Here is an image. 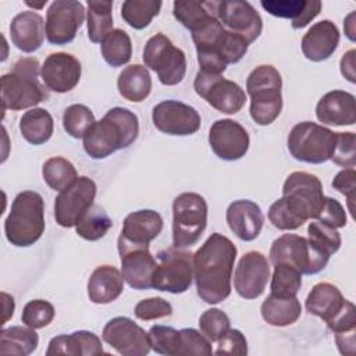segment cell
<instances>
[{
    "label": "cell",
    "instance_id": "obj_8",
    "mask_svg": "<svg viewBox=\"0 0 356 356\" xmlns=\"http://www.w3.org/2000/svg\"><path fill=\"white\" fill-rule=\"evenodd\" d=\"M323 184L314 174L306 171L291 172L282 186V203L302 224L316 220L324 203Z\"/></svg>",
    "mask_w": 356,
    "mask_h": 356
},
{
    "label": "cell",
    "instance_id": "obj_21",
    "mask_svg": "<svg viewBox=\"0 0 356 356\" xmlns=\"http://www.w3.org/2000/svg\"><path fill=\"white\" fill-rule=\"evenodd\" d=\"M163 229V217L156 210L145 209L129 213L117 241L118 250L128 248H149V243Z\"/></svg>",
    "mask_w": 356,
    "mask_h": 356
},
{
    "label": "cell",
    "instance_id": "obj_34",
    "mask_svg": "<svg viewBox=\"0 0 356 356\" xmlns=\"http://www.w3.org/2000/svg\"><path fill=\"white\" fill-rule=\"evenodd\" d=\"M54 129L51 114L40 107H33L25 111L19 120V131L22 138L31 145L46 143Z\"/></svg>",
    "mask_w": 356,
    "mask_h": 356
},
{
    "label": "cell",
    "instance_id": "obj_56",
    "mask_svg": "<svg viewBox=\"0 0 356 356\" xmlns=\"http://www.w3.org/2000/svg\"><path fill=\"white\" fill-rule=\"evenodd\" d=\"M355 332L356 331L335 334V342H337V346H338V349L342 355H348V356L355 355V345H356Z\"/></svg>",
    "mask_w": 356,
    "mask_h": 356
},
{
    "label": "cell",
    "instance_id": "obj_48",
    "mask_svg": "<svg viewBox=\"0 0 356 356\" xmlns=\"http://www.w3.org/2000/svg\"><path fill=\"white\" fill-rule=\"evenodd\" d=\"M181 335V348L179 356H191V355H200V356H211V342L200 334L195 328H182L179 330Z\"/></svg>",
    "mask_w": 356,
    "mask_h": 356
},
{
    "label": "cell",
    "instance_id": "obj_4",
    "mask_svg": "<svg viewBox=\"0 0 356 356\" xmlns=\"http://www.w3.org/2000/svg\"><path fill=\"white\" fill-rule=\"evenodd\" d=\"M38 76L39 61L33 57L19 58L0 79L3 111L24 110L44 102L49 93Z\"/></svg>",
    "mask_w": 356,
    "mask_h": 356
},
{
    "label": "cell",
    "instance_id": "obj_41",
    "mask_svg": "<svg viewBox=\"0 0 356 356\" xmlns=\"http://www.w3.org/2000/svg\"><path fill=\"white\" fill-rule=\"evenodd\" d=\"M113 227V221L103 207L92 204L75 225L76 234L86 241H99Z\"/></svg>",
    "mask_w": 356,
    "mask_h": 356
},
{
    "label": "cell",
    "instance_id": "obj_18",
    "mask_svg": "<svg viewBox=\"0 0 356 356\" xmlns=\"http://www.w3.org/2000/svg\"><path fill=\"white\" fill-rule=\"evenodd\" d=\"M153 125L163 134L186 136L199 131L202 118L197 110L178 100H164L153 107Z\"/></svg>",
    "mask_w": 356,
    "mask_h": 356
},
{
    "label": "cell",
    "instance_id": "obj_53",
    "mask_svg": "<svg viewBox=\"0 0 356 356\" xmlns=\"http://www.w3.org/2000/svg\"><path fill=\"white\" fill-rule=\"evenodd\" d=\"M332 186L346 196L348 209L353 216V202L356 196V171L355 168H345L339 171L332 179Z\"/></svg>",
    "mask_w": 356,
    "mask_h": 356
},
{
    "label": "cell",
    "instance_id": "obj_33",
    "mask_svg": "<svg viewBox=\"0 0 356 356\" xmlns=\"http://www.w3.org/2000/svg\"><path fill=\"white\" fill-rule=\"evenodd\" d=\"M260 313L267 324L273 327H286L298 321L302 313V305L296 296L281 298L270 293L261 303Z\"/></svg>",
    "mask_w": 356,
    "mask_h": 356
},
{
    "label": "cell",
    "instance_id": "obj_50",
    "mask_svg": "<svg viewBox=\"0 0 356 356\" xmlns=\"http://www.w3.org/2000/svg\"><path fill=\"white\" fill-rule=\"evenodd\" d=\"M134 312L139 320L150 321V320H157V318L171 316L172 306L165 299L156 296V298L142 299L140 302H138Z\"/></svg>",
    "mask_w": 356,
    "mask_h": 356
},
{
    "label": "cell",
    "instance_id": "obj_51",
    "mask_svg": "<svg viewBox=\"0 0 356 356\" xmlns=\"http://www.w3.org/2000/svg\"><path fill=\"white\" fill-rule=\"evenodd\" d=\"M316 220L332 228H342L346 225L348 217L343 206L337 199L325 196L323 207L318 211Z\"/></svg>",
    "mask_w": 356,
    "mask_h": 356
},
{
    "label": "cell",
    "instance_id": "obj_24",
    "mask_svg": "<svg viewBox=\"0 0 356 356\" xmlns=\"http://www.w3.org/2000/svg\"><path fill=\"white\" fill-rule=\"evenodd\" d=\"M225 218L235 236L245 242L254 241L264 224V216L260 206L249 199L234 200L227 209Z\"/></svg>",
    "mask_w": 356,
    "mask_h": 356
},
{
    "label": "cell",
    "instance_id": "obj_52",
    "mask_svg": "<svg viewBox=\"0 0 356 356\" xmlns=\"http://www.w3.org/2000/svg\"><path fill=\"white\" fill-rule=\"evenodd\" d=\"M216 355H239L245 356L248 353V342L245 335L239 330H231L217 342Z\"/></svg>",
    "mask_w": 356,
    "mask_h": 356
},
{
    "label": "cell",
    "instance_id": "obj_40",
    "mask_svg": "<svg viewBox=\"0 0 356 356\" xmlns=\"http://www.w3.org/2000/svg\"><path fill=\"white\" fill-rule=\"evenodd\" d=\"M161 6L159 0H125L121 6V17L131 28L145 29L159 15Z\"/></svg>",
    "mask_w": 356,
    "mask_h": 356
},
{
    "label": "cell",
    "instance_id": "obj_20",
    "mask_svg": "<svg viewBox=\"0 0 356 356\" xmlns=\"http://www.w3.org/2000/svg\"><path fill=\"white\" fill-rule=\"evenodd\" d=\"M249 134L238 122L231 118L217 120L209 131V145L214 154L225 161L242 159L249 149Z\"/></svg>",
    "mask_w": 356,
    "mask_h": 356
},
{
    "label": "cell",
    "instance_id": "obj_54",
    "mask_svg": "<svg viewBox=\"0 0 356 356\" xmlns=\"http://www.w3.org/2000/svg\"><path fill=\"white\" fill-rule=\"evenodd\" d=\"M356 309L355 305L348 300L345 307L338 313L331 321L327 323V327L334 332V334H343V332H350L356 331Z\"/></svg>",
    "mask_w": 356,
    "mask_h": 356
},
{
    "label": "cell",
    "instance_id": "obj_27",
    "mask_svg": "<svg viewBox=\"0 0 356 356\" xmlns=\"http://www.w3.org/2000/svg\"><path fill=\"white\" fill-rule=\"evenodd\" d=\"M316 117L327 125H353L356 122L355 96L345 90L325 93L316 106Z\"/></svg>",
    "mask_w": 356,
    "mask_h": 356
},
{
    "label": "cell",
    "instance_id": "obj_19",
    "mask_svg": "<svg viewBox=\"0 0 356 356\" xmlns=\"http://www.w3.org/2000/svg\"><path fill=\"white\" fill-rule=\"evenodd\" d=\"M270 280V264L267 257L257 250L246 252L238 261L234 275L236 293L243 299L259 298Z\"/></svg>",
    "mask_w": 356,
    "mask_h": 356
},
{
    "label": "cell",
    "instance_id": "obj_26",
    "mask_svg": "<svg viewBox=\"0 0 356 356\" xmlns=\"http://www.w3.org/2000/svg\"><path fill=\"white\" fill-rule=\"evenodd\" d=\"M46 22L40 14L28 10L17 14L10 24V36L13 44L24 51H36L44 40Z\"/></svg>",
    "mask_w": 356,
    "mask_h": 356
},
{
    "label": "cell",
    "instance_id": "obj_32",
    "mask_svg": "<svg viewBox=\"0 0 356 356\" xmlns=\"http://www.w3.org/2000/svg\"><path fill=\"white\" fill-rule=\"evenodd\" d=\"M117 88L125 100L139 103L150 95L152 76L145 65L131 64L120 72Z\"/></svg>",
    "mask_w": 356,
    "mask_h": 356
},
{
    "label": "cell",
    "instance_id": "obj_35",
    "mask_svg": "<svg viewBox=\"0 0 356 356\" xmlns=\"http://www.w3.org/2000/svg\"><path fill=\"white\" fill-rule=\"evenodd\" d=\"M39 345V335L32 327L13 325L0 334V355L26 356Z\"/></svg>",
    "mask_w": 356,
    "mask_h": 356
},
{
    "label": "cell",
    "instance_id": "obj_28",
    "mask_svg": "<svg viewBox=\"0 0 356 356\" xmlns=\"http://www.w3.org/2000/svg\"><path fill=\"white\" fill-rule=\"evenodd\" d=\"M260 6L274 17L291 19L292 28L302 29L320 14L323 3L320 0H261Z\"/></svg>",
    "mask_w": 356,
    "mask_h": 356
},
{
    "label": "cell",
    "instance_id": "obj_12",
    "mask_svg": "<svg viewBox=\"0 0 356 356\" xmlns=\"http://www.w3.org/2000/svg\"><path fill=\"white\" fill-rule=\"evenodd\" d=\"M157 260L153 288L170 293L186 292L193 280V253L172 246L160 250Z\"/></svg>",
    "mask_w": 356,
    "mask_h": 356
},
{
    "label": "cell",
    "instance_id": "obj_37",
    "mask_svg": "<svg viewBox=\"0 0 356 356\" xmlns=\"http://www.w3.org/2000/svg\"><path fill=\"white\" fill-rule=\"evenodd\" d=\"M88 38L102 43L113 31V1L88 0Z\"/></svg>",
    "mask_w": 356,
    "mask_h": 356
},
{
    "label": "cell",
    "instance_id": "obj_15",
    "mask_svg": "<svg viewBox=\"0 0 356 356\" xmlns=\"http://www.w3.org/2000/svg\"><path fill=\"white\" fill-rule=\"evenodd\" d=\"M214 14L221 25L243 38L248 44L253 43L263 31V19L249 1L213 0Z\"/></svg>",
    "mask_w": 356,
    "mask_h": 356
},
{
    "label": "cell",
    "instance_id": "obj_16",
    "mask_svg": "<svg viewBox=\"0 0 356 356\" xmlns=\"http://www.w3.org/2000/svg\"><path fill=\"white\" fill-rule=\"evenodd\" d=\"M85 19V8L76 0H56L46 13V38L51 44L71 43Z\"/></svg>",
    "mask_w": 356,
    "mask_h": 356
},
{
    "label": "cell",
    "instance_id": "obj_6",
    "mask_svg": "<svg viewBox=\"0 0 356 356\" xmlns=\"http://www.w3.org/2000/svg\"><path fill=\"white\" fill-rule=\"evenodd\" d=\"M282 78L273 65L256 67L246 79V90L250 96V117L257 125L273 124L282 110Z\"/></svg>",
    "mask_w": 356,
    "mask_h": 356
},
{
    "label": "cell",
    "instance_id": "obj_14",
    "mask_svg": "<svg viewBox=\"0 0 356 356\" xmlns=\"http://www.w3.org/2000/svg\"><path fill=\"white\" fill-rule=\"evenodd\" d=\"M97 186L89 177H78L76 181L61 191L54 202V218L63 228L78 224L81 217L93 204Z\"/></svg>",
    "mask_w": 356,
    "mask_h": 356
},
{
    "label": "cell",
    "instance_id": "obj_38",
    "mask_svg": "<svg viewBox=\"0 0 356 356\" xmlns=\"http://www.w3.org/2000/svg\"><path fill=\"white\" fill-rule=\"evenodd\" d=\"M100 44L102 56L108 65L115 68L129 63L132 57V43L124 29H113Z\"/></svg>",
    "mask_w": 356,
    "mask_h": 356
},
{
    "label": "cell",
    "instance_id": "obj_11",
    "mask_svg": "<svg viewBox=\"0 0 356 356\" xmlns=\"http://www.w3.org/2000/svg\"><path fill=\"white\" fill-rule=\"evenodd\" d=\"M142 58L165 86L178 85L185 78L186 56L164 33H156L147 39Z\"/></svg>",
    "mask_w": 356,
    "mask_h": 356
},
{
    "label": "cell",
    "instance_id": "obj_55",
    "mask_svg": "<svg viewBox=\"0 0 356 356\" xmlns=\"http://www.w3.org/2000/svg\"><path fill=\"white\" fill-rule=\"evenodd\" d=\"M355 49L348 50L341 58V74L352 83L356 82V72H355Z\"/></svg>",
    "mask_w": 356,
    "mask_h": 356
},
{
    "label": "cell",
    "instance_id": "obj_17",
    "mask_svg": "<svg viewBox=\"0 0 356 356\" xmlns=\"http://www.w3.org/2000/svg\"><path fill=\"white\" fill-rule=\"evenodd\" d=\"M103 341L122 356H145L150 352L149 334L129 317L111 318L103 328Z\"/></svg>",
    "mask_w": 356,
    "mask_h": 356
},
{
    "label": "cell",
    "instance_id": "obj_42",
    "mask_svg": "<svg viewBox=\"0 0 356 356\" xmlns=\"http://www.w3.org/2000/svg\"><path fill=\"white\" fill-rule=\"evenodd\" d=\"M302 286V273L288 264H274L271 277V295L281 298H293Z\"/></svg>",
    "mask_w": 356,
    "mask_h": 356
},
{
    "label": "cell",
    "instance_id": "obj_3",
    "mask_svg": "<svg viewBox=\"0 0 356 356\" xmlns=\"http://www.w3.org/2000/svg\"><path fill=\"white\" fill-rule=\"evenodd\" d=\"M138 135L136 114L125 107H113L83 135V149L89 157L102 160L132 145Z\"/></svg>",
    "mask_w": 356,
    "mask_h": 356
},
{
    "label": "cell",
    "instance_id": "obj_44",
    "mask_svg": "<svg viewBox=\"0 0 356 356\" xmlns=\"http://www.w3.org/2000/svg\"><path fill=\"white\" fill-rule=\"evenodd\" d=\"M150 348L160 355L179 356L181 335L179 331L167 325H153L149 330Z\"/></svg>",
    "mask_w": 356,
    "mask_h": 356
},
{
    "label": "cell",
    "instance_id": "obj_13",
    "mask_svg": "<svg viewBox=\"0 0 356 356\" xmlns=\"http://www.w3.org/2000/svg\"><path fill=\"white\" fill-rule=\"evenodd\" d=\"M195 92L213 108L224 114H236L246 103L245 90L222 75L199 71L193 82Z\"/></svg>",
    "mask_w": 356,
    "mask_h": 356
},
{
    "label": "cell",
    "instance_id": "obj_2",
    "mask_svg": "<svg viewBox=\"0 0 356 356\" xmlns=\"http://www.w3.org/2000/svg\"><path fill=\"white\" fill-rule=\"evenodd\" d=\"M192 39L200 71L216 75H222L228 64L241 61L249 46L243 38L227 31L217 17L192 32Z\"/></svg>",
    "mask_w": 356,
    "mask_h": 356
},
{
    "label": "cell",
    "instance_id": "obj_46",
    "mask_svg": "<svg viewBox=\"0 0 356 356\" xmlns=\"http://www.w3.org/2000/svg\"><path fill=\"white\" fill-rule=\"evenodd\" d=\"M231 327L229 317L220 309H209L199 317V328L210 342H218Z\"/></svg>",
    "mask_w": 356,
    "mask_h": 356
},
{
    "label": "cell",
    "instance_id": "obj_49",
    "mask_svg": "<svg viewBox=\"0 0 356 356\" xmlns=\"http://www.w3.org/2000/svg\"><path fill=\"white\" fill-rule=\"evenodd\" d=\"M331 160L343 168H355L356 136L355 132H337V143Z\"/></svg>",
    "mask_w": 356,
    "mask_h": 356
},
{
    "label": "cell",
    "instance_id": "obj_25",
    "mask_svg": "<svg viewBox=\"0 0 356 356\" xmlns=\"http://www.w3.org/2000/svg\"><path fill=\"white\" fill-rule=\"evenodd\" d=\"M339 44V29L330 21L323 19L309 28L302 38L303 56L314 63L330 58Z\"/></svg>",
    "mask_w": 356,
    "mask_h": 356
},
{
    "label": "cell",
    "instance_id": "obj_58",
    "mask_svg": "<svg viewBox=\"0 0 356 356\" xmlns=\"http://www.w3.org/2000/svg\"><path fill=\"white\" fill-rule=\"evenodd\" d=\"M343 29H345L346 36L353 42V40H355V11H352V13L345 18Z\"/></svg>",
    "mask_w": 356,
    "mask_h": 356
},
{
    "label": "cell",
    "instance_id": "obj_36",
    "mask_svg": "<svg viewBox=\"0 0 356 356\" xmlns=\"http://www.w3.org/2000/svg\"><path fill=\"white\" fill-rule=\"evenodd\" d=\"M172 14L186 29L192 32L197 31L206 22H209L214 14L213 0L211 1H196V0H177L172 4Z\"/></svg>",
    "mask_w": 356,
    "mask_h": 356
},
{
    "label": "cell",
    "instance_id": "obj_57",
    "mask_svg": "<svg viewBox=\"0 0 356 356\" xmlns=\"http://www.w3.org/2000/svg\"><path fill=\"white\" fill-rule=\"evenodd\" d=\"M1 296H3V312H4V316H3V323H7L8 318L13 317L14 314V309H15V303H14V299L13 296H10L8 293L6 292H1Z\"/></svg>",
    "mask_w": 356,
    "mask_h": 356
},
{
    "label": "cell",
    "instance_id": "obj_10",
    "mask_svg": "<svg viewBox=\"0 0 356 356\" xmlns=\"http://www.w3.org/2000/svg\"><path fill=\"white\" fill-rule=\"evenodd\" d=\"M270 260L273 264H288L302 274L312 275L325 268L330 256L313 245L309 238L284 234L271 243Z\"/></svg>",
    "mask_w": 356,
    "mask_h": 356
},
{
    "label": "cell",
    "instance_id": "obj_43",
    "mask_svg": "<svg viewBox=\"0 0 356 356\" xmlns=\"http://www.w3.org/2000/svg\"><path fill=\"white\" fill-rule=\"evenodd\" d=\"M95 122L96 121L92 110L85 104H71L64 110L63 127L65 132L75 139L83 138Z\"/></svg>",
    "mask_w": 356,
    "mask_h": 356
},
{
    "label": "cell",
    "instance_id": "obj_31",
    "mask_svg": "<svg viewBox=\"0 0 356 356\" xmlns=\"http://www.w3.org/2000/svg\"><path fill=\"white\" fill-rule=\"evenodd\" d=\"M103 353L100 338L90 331H75L72 334L57 335L50 339L46 350L47 356L70 355V356H88Z\"/></svg>",
    "mask_w": 356,
    "mask_h": 356
},
{
    "label": "cell",
    "instance_id": "obj_39",
    "mask_svg": "<svg viewBox=\"0 0 356 356\" xmlns=\"http://www.w3.org/2000/svg\"><path fill=\"white\" fill-rule=\"evenodd\" d=\"M42 175L44 182L51 189L58 192L72 185L78 178L74 164L70 160L60 156L50 157L44 161L42 167Z\"/></svg>",
    "mask_w": 356,
    "mask_h": 356
},
{
    "label": "cell",
    "instance_id": "obj_7",
    "mask_svg": "<svg viewBox=\"0 0 356 356\" xmlns=\"http://www.w3.org/2000/svg\"><path fill=\"white\" fill-rule=\"evenodd\" d=\"M207 225V203L195 192H184L172 202V245L191 248L200 239Z\"/></svg>",
    "mask_w": 356,
    "mask_h": 356
},
{
    "label": "cell",
    "instance_id": "obj_1",
    "mask_svg": "<svg viewBox=\"0 0 356 356\" xmlns=\"http://www.w3.org/2000/svg\"><path fill=\"white\" fill-rule=\"evenodd\" d=\"M236 246L220 232H213L193 253V280L197 295L209 305H217L231 295V278Z\"/></svg>",
    "mask_w": 356,
    "mask_h": 356
},
{
    "label": "cell",
    "instance_id": "obj_5",
    "mask_svg": "<svg viewBox=\"0 0 356 356\" xmlns=\"http://www.w3.org/2000/svg\"><path fill=\"white\" fill-rule=\"evenodd\" d=\"M44 232V202L35 191L19 192L4 221L7 241L18 248H26L40 239Z\"/></svg>",
    "mask_w": 356,
    "mask_h": 356
},
{
    "label": "cell",
    "instance_id": "obj_30",
    "mask_svg": "<svg viewBox=\"0 0 356 356\" xmlns=\"http://www.w3.org/2000/svg\"><path fill=\"white\" fill-rule=\"evenodd\" d=\"M346 302L338 286L330 282H318L309 292L305 306L310 314L320 317L327 324L341 313Z\"/></svg>",
    "mask_w": 356,
    "mask_h": 356
},
{
    "label": "cell",
    "instance_id": "obj_45",
    "mask_svg": "<svg viewBox=\"0 0 356 356\" xmlns=\"http://www.w3.org/2000/svg\"><path fill=\"white\" fill-rule=\"evenodd\" d=\"M309 239L313 245H316L321 252L331 256L339 250L342 239L337 228H332L320 221H313L307 227Z\"/></svg>",
    "mask_w": 356,
    "mask_h": 356
},
{
    "label": "cell",
    "instance_id": "obj_59",
    "mask_svg": "<svg viewBox=\"0 0 356 356\" xmlns=\"http://www.w3.org/2000/svg\"><path fill=\"white\" fill-rule=\"evenodd\" d=\"M46 3H47V0H42L40 3H31V1H25V4H26V6L33 7V8H42Z\"/></svg>",
    "mask_w": 356,
    "mask_h": 356
},
{
    "label": "cell",
    "instance_id": "obj_9",
    "mask_svg": "<svg viewBox=\"0 0 356 356\" xmlns=\"http://www.w3.org/2000/svg\"><path fill=\"white\" fill-rule=\"evenodd\" d=\"M335 143L337 132L312 121L298 122L286 139L291 156L309 164H321L331 160Z\"/></svg>",
    "mask_w": 356,
    "mask_h": 356
},
{
    "label": "cell",
    "instance_id": "obj_29",
    "mask_svg": "<svg viewBox=\"0 0 356 356\" xmlns=\"http://www.w3.org/2000/svg\"><path fill=\"white\" fill-rule=\"evenodd\" d=\"M124 291V277L108 264L99 266L90 274L88 281V296L96 305H107L114 302Z\"/></svg>",
    "mask_w": 356,
    "mask_h": 356
},
{
    "label": "cell",
    "instance_id": "obj_23",
    "mask_svg": "<svg viewBox=\"0 0 356 356\" xmlns=\"http://www.w3.org/2000/svg\"><path fill=\"white\" fill-rule=\"evenodd\" d=\"M118 253L124 281L139 291L153 288V273L157 261L149 248H128L118 250Z\"/></svg>",
    "mask_w": 356,
    "mask_h": 356
},
{
    "label": "cell",
    "instance_id": "obj_47",
    "mask_svg": "<svg viewBox=\"0 0 356 356\" xmlns=\"http://www.w3.org/2000/svg\"><path fill=\"white\" fill-rule=\"evenodd\" d=\"M54 314L56 310L50 302L43 299H33L24 306L21 320L25 325L36 330L49 325L53 321Z\"/></svg>",
    "mask_w": 356,
    "mask_h": 356
},
{
    "label": "cell",
    "instance_id": "obj_22",
    "mask_svg": "<svg viewBox=\"0 0 356 356\" xmlns=\"http://www.w3.org/2000/svg\"><path fill=\"white\" fill-rule=\"evenodd\" d=\"M79 60L64 51L51 53L46 57L40 67V76L49 90L56 93H65L72 90L81 79Z\"/></svg>",
    "mask_w": 356,
    "mask_h": 356
}]
</instances>
